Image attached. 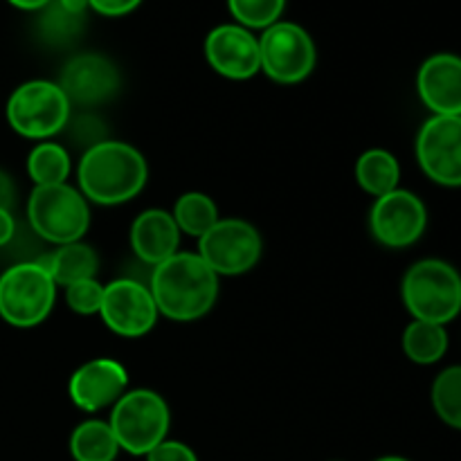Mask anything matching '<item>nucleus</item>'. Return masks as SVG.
Wrapping results in <instances>:
<instances>
[{
    "instance_id": "1",
    "label": "nucleus",
    "mask_w": 461,
    "mask_h": 461,
    "mask_svg": "<svg viewBox=\"0 0 461 461\" xmlns=\"http://www.w3.org/2000/svg\"><path fill=\"white\" fill-rule=\"evenodd\" d=\"M149 291L158 313L174 322H194L214 306L219 297V275L194 252H176L153 266Z\"/></svg>"
},
{
    "instance_id": "2",
    "label": "nucleus",
    "mask_w": 461,
    "mask_h": 461,
    "mask_svg": "<svg viewBox=\"0 0 461 461\" xmlns=\"http://www.w3.org/2000/svg\"><path fill=\"white\" fill-rule=\"evenodd\" d=\"M149 167L142 153L126 142L106 140L84 151L77 169L79 192L97 205H120L144 189Z\"/></svg>"
},
{
    "instance_id": "3",
    "label": "nucleus",
    "mask_w": 461,
    "mask_h": 461,
    "mask_svg": "<svg viewBox=\"0 0 461 461\" xmlns=\"http://www.w3.org/2000/svg\"><path fill=\"white\" fill-rule=\"evenodd\" d=\"M401 295L414 320L446 327L461 313V275L448 261L421 259L405 273Z\"/></svg>"
},
{
    "instance_id": "4",
    "label": "nucleus",
    "mask_w": 461,
    "mask_h": 461,
    "mask_svg": "<svg viewBox=\"0 0 461 461\" xmlns=\"http://www.w3.org/2000/svg\"><path fill=\"white\" fill-rule=\"evenodd\" d=\"M57 300V284L36 261H23L0 275V318L16 329L45 322Z\"/></svg>"
},
{
    "instance_id": "5",
    "label": "nucleus",
    "mask_w": 461,
    "mask_h": 461,
    "mask_svg": "<svg viewBox=\"0 0 461 461\" xmlns=\"http://www.w3.org/2000/svg\"><path fill=\"white\" fill-rule=\"evenodd\" d=\"M108 426L120 444V450L135 457H147L158 444L167 439L169 408L153 390L126 392L113 408Z\"/></svg>"
},
{
    "instance_id": "6",
    "label": "nucleus",
    "mask_w": 461,
    "mask_h": 461,
    "mask_svg": "<svg viewBox=\"0 0 461 461\" xmlns=\"http://www.w3.org/2000/svg\"><path fill=\"white\" fill-rule=\"evenodd\" d=\"M27 219L41 239L57 246L75 243L88 232L90 210L84 194L68 183L34 187L27 201Z\"/></svg>"
},
{
    "instance_id": "7",
    "label": "nucleus",
    "mask_w": 461,
    "mask_h": 461,
    "mask_svg": "<svg viewBox=\"0 0 461 461\" xmlns=\"http://www.w3.org/2000/svg\"><path fill=\"white\" fill-rule=\"evenodd\" d=\"M70 120V102L59 84L45 79L25 81L7 102V122L18 135L48 140L61 133Z\"/></svg>"
},
{
    "instance_id": "8",
    "label": "nucleus",
    "mask_w": 461,
    "mask_h": 461,
    "mask_svg": "<svg viewBox=\"0 0 461 461\" xmlns=\"http://www.w3.org/2000/svg\"><path fill=\"white\" fill-rule=\"evenodd\" d=\"M261 70L277 84H300L315 68V45L297 23L277 21L259 39Z\"/></svg>"
},
{
    "instance_id": "9",
    "label": "nucleus",
    "mask_w": 461,
    "mask_h": 461,
    "mask_svg": "<svg viewBox=\"0 0 461 461\" xmlns=\"http://www.w3.org/2000/svg\"><path fill=\"white\" fill-rule=\"evenodd\" d=\"M261 248L255 225L241 219H219V223L198 239V257L216 275L248 273L259 261Z\"/></svg>"
},
{
    "instance_id": "10",
    "label": "nucleus",
    "mask_w": 461,
    "mask_h": 461,
    "mask_svg": "<svg viewBox=\"0 0 461 461\" xmlns=\"http://www.w3.org/2000/svg\"><path fill=\"white\" fill-rule=\"evenodd\" d=\"M417 160L441 187H461V115H432L417 135Z\"/></svg>"
},
{
    "instance_id": "11",
    "label": "nucleus",
    "mask_w": 461,
    "mask_h": 461,
    "mask_svg": "<svg viewBox=\"0 0 461 461\" xmlns=\"http://www.w3.org/2000/svg\"><path fill=\"white\" fill-rule=\"evenodd\" d=\"M428 225V210L417 194L408 189L378 196L369 214V230L381 246L399 250L417 243Z\"/></svg>"
},
{
    "instance_id": "12",
    "label": "nucleus",
    "mask_w": 461,
    "mask_h": 461,
    "mask_svg": "<svg viewBox=\"0 0 461 461\" xmlns=\"http://www.w3.org/2000/svg\"><path fill=\"white\" fill-rule=\"evenodd\" d=\"M104 324L124 338L147 336L158 322V306L151 291L135 279H115L104 286L102 309Z\"/></svg>"
},
{
    "instance_id": "13",
    "label": "nucleus",
    "mask_w": 461,
    "mask_h": 461,
    "mask_svg": "<svg viewBox=\"0 0 461 461\" xmlns=\"http://www.w3.org/2000/svg\"><path fill=\"white\" fill-rule=\"evenodd\" d=\"M59 88L63 90L70 106H99L120 93L122 75L115 63L104 54H75L63 66Z\"/></svg>"
},
{
    "instance_id": "14",
    "label": "nucleus",
    "mask_w": 461,
    "mask_h": 461,
    "mask_svg": "<svg viewBox=\"0 0 461 461\" xmlns=\"http://www.w3.org/2000/svg\"><path fill=\"white\" fill-rule=\"evenodd\" d=\"M205 59L212 70L228 79L243 81L261 70L259 39L241 25H219L207 34Z\"/></svg>"
},
{
    "instance_id": "15",
    "label": "nucleus",
    "mask_w": 461,
    "mask_h": 461,
    "mask_svg": "<svg viewBox=\"0 0 461 461\" xmlns=\"http://www.w3.org/2000/svg\"><path fill=\"white\" fill-rule=\"evenodd\" d=\"M129 374L117 360L95 358L81 365L70 378L72 403L84 412H99L111 403H117L126 394Z\"/></svg>"
},
{
    "instance_id": "16",
    "label": "nucleus",
    "mask_w": 461,
    "mask_h": 461,
    "mask_svg": "<svg viewBox=\"0 0 461 461\" xmlns=\"http://www.w3.org/2000/svg\"><path fill=\"white\" fill-rule=\"evenodd\" d=\"M417 90L432 115H461V57L439 52L421 63Z\"/></svg>"
},
{
    "instance_id": "17",
    "label": "nucleus",
    "mask_w": 461,
    "mask_h": 461,
    "mask_svg": "<svg viewBox=\"0 0 461 461\" xmlns=\"http://www.w3.org/2000/svg\"><path fill=\"white\" fill-rule=\"evenodd\" d=\"M180 230L165 210H147L131 225L133 252L149 266H158L178 252Z\"/></svg>"
},
{
    "instance_id": "18",
    "label": "nucleus",
    "mask_w": 461,
    "mask_h": 461,
    "mask_svg": "<svg viewBox=\"0 0 461 461\" xmlns=\"http://www.w3.org/2000/svg\"><path fill=\"white\" fill-rule=\"evenodd\" d=\"M36 264L54 279L57 286H70L81 279H95L99 268L97 252L81 241L59 246L57 250L39 257Z\"/></svg>"
},
{
    "instance_id": "19",
    "label": "nucleus",
    "mask_w": 461,
    "mask_h": 461,
    "mask_svg": "<svg viewBox=\"0 0 461 461\" xmlns=\"http://www.w3.org/2000/svg\"><path fill=\"white\" fill-rule=\"evenodd\" d=\"M356 180L372 196H385L399 189V160L385 149H369L356 162Z\"/></svg>"
},
{
    "instance_id": "20",
    "label": "nucleus",
    "mask_w": 461,
    "mask_h": 461,
    "mask_svg": "<svg viewBox=\"0 0 461 461\" xmlns=\"http://www.w3.org/2000/svg\"><path fill=\"white\" fill-rule=\"evenodd\" d=\"M86 25V14L70 12L61 5V0H50L36 18L39 39L50 48H68L79 39Z\"/></svg>"
},
{
    "instance_id": "21",
    "label": "nucleus",
    "mask_w": 461,
    "mask_h": 461,
    "mask_svg": "<svg viewBox=\"0 0 461 461\" xmlns=\"http://www.w3.org/2000/svg\"><path fill=\"white\" fill-rule=\"evenodd\" d=\"M70 453L75 461H115L120 453L115 435L108 421H84L70 437Z\"/></svg>"
},
{
    "instance_id": "22",
    "label": "nucleus",
    "mask_w": 461,
    "mask_h": 461,
    "mask_svg": "<svg viewBox=\"0 0 461 461\" xmlns=\"http://www.w3.org/2000/svg\"><path fill=\"white\" fill-rule=\"evenodd\" d=\"M403 351L417 365L439 363L448 351V331L441 324L414 320L403 331Z\"/></svg>"
},
{
    "instance_id": "23",
    "label": "nucleus",
    "mask_w": 461,
    "mask_h": 461,
    "mask_svg": "<svg viewBox=\"0 0 461 461\" xmlns=\"http://www.w3.org/2000/svg\"><path fill=\"white\" fill-rule=\"evenodd\" d=\"M171 216L180 232L201 239L212 225L219 223V207L207 194L187 192L176 201Z\"/></svg>"
},
{
    "instance_id": "24",
    "label": "nucleus",
    "mask_w": 461,
    "mask_h": 461,
    "mask_svg": "<svg viewBox=\"0 0 461 461\" xmlns=\"http://www.w3.org/2000/svg\"><path fill=\"white\" fill-rule=\"evenodd\" d=\"M27 174L36 187L45 185H61L70 176V156L68 149L57 142H41L32 149L27 158Z\"/></svg>"
},
{
    "instance_id": "25",
    "label": "nucleus",
    "mask_w": 461,
    "mask_h": 461,
    "mask_svg": "<svg viewBox=\"0 0 461 461\" xmlns=\"http://www.w3.org/2000/svg\"><path fill=\"white\" fill-rule=\"evenodd\" d=\"M432 408L446 426L461 430V365L444 369L432 383Z\"/></svg>"
},
{
    "instance_id": "26",
    "label": "nucleus",
    "mask_w": 461,
    "mask_h": 461,
    "mask_svg": "<svg viewBox=\"0 0 461 461\" xmlns=\"http://www.w3.org/2000/svg\"><path fill=\"white\" fill-rule=\"evenodd\" d=\"M230 14L246 30H266L284 14L286 0H228Z\"/></svg>"
},
{
    "instance_id": "27",
    "label": "nucleus",
    "mask_w": 461,
    "mask_h": 461,
    "mask_svg": "<svg viewBox=\"0 0 461 461\" xmlns=\"http://www.w3.org/2000/svg\"><path fill=\"white\" fill-rule=\"evenodd\" d=\"M104 300V286L97 279H81L66 286V302L75 313L93 315L99 313Z\"/></svg>"
},
{
    "instance_id": "28",
    "label": "nucleus",
    "mask_w": 461,
    "mask_h": 461,
    "mask_svg": "<svg viewBox=\"0 0 461 461\" xmlns=\"http://www.w3.org/2000/svg\"><path fill=\"white\" fill-rule=\"evenodd\" d=\"M66 129L70 131V135H72V140H75L77 147H86V151H88V149H93L95 144L106 142L108 140L106 126H104V122L97 120L95 115H79L75 122L68 120Z\"/></svg>"
},
{
    "instance_id": "29",
    "label": "nucleus",
    "mask_w": 461,
    "mask_h": 461,
    "mask_svg": "<svg viewBox=\"0 0 461 461\" xmlns=\"http://www.w3.org/2000/svg\"><path fill=\"white\" fill-rule=\"evenodd\" d=\"M147 461H198V457L183 441L165 439L147 455Z\"/></svg>"
},
{
    "instance_id": "30",
    "label": "nucleus",
    "mask_w": 461,
    "mask_h": 461,
    "mask_svg": "<svg viewBox=\"0 0 461 461\" xmlns=\"http://www.w3.org/2000/svg\"><path fill=\"white\" fill-rule=\"evenodd\" d=\"M88 5L90 9L104 14V16H124V14L138 9L142 0H88Z\"/></svg>"
},
{
    "instance_id": "31",
    "label": "nucleus",
    "mask_w": 461,
    "mask_h": 461,
    "mask_svg": "<svg viewBox=\"0 0 461 461\" xmlns=\"http://www.w3.org/2000/svg\"><path fill=\"white\" fill-rule=\"evenodd\" d=\"M16 205V185L7 171L0 169V210L12 212Z\"/></svg>"
},
{
    "instance_id": "32",
    "label": "nucleus",
    "mask_w": 461,
    "mask_h": 461,
    "mask_svg": "<svg viewBox=\"0 0 461 461\" xmlns=\"http://www.w3.org/2000/svg\"><path fill=\"white\" fill-rule=\"evenodd\" d=\"M14 234H16V221H14L12 212L0 210V248L7 246Z\"/></svg>"
},
{
    "instance_id": "33",
    "label": "nucleus",
    "mask_w": 461,
    "mask_h": 461,
    "mask_svg": "<svg viewBox=\"0 0 461 461\" xmlns=\"http://www.w3.org/2000/svg\"><path fill=\"white\" fill-rule=\"evenodd\" d=\"M7 3L14 5V7L23 9V12H41L50 0H7Z\"/></svg>"
},
{
    "instance_id": "34",
    "label": "nucleus",
    "mask_w": 461,
    "mask_h": 461,
    "mask_svg": "<svg viewBox=\"0 0 461 461\" xmlns=\"http://www.w3.org/2000/svg\"><path fill=\"white\" fill-rule=\"evenodd\" d=\"M61 5L66 9H70V12H77V14H86L88 12V0H61Z\"/></svg>"
},
{
    "instance_id": "35",
    "label": "nucleus",
    "mask_w": 461,
    "mask_h": 461,
    "mask_svg": "<svg viewBox=\"0 0 461 461\" xmlns=\"http://www.w3.org/2000/svg\"><path fill=\"white\" fill-rule=\"evenodd\" d=\"M376 461H410V459L396 457V455H390V457H381V459H376Z\"/></svg>"
}]
</instances>
